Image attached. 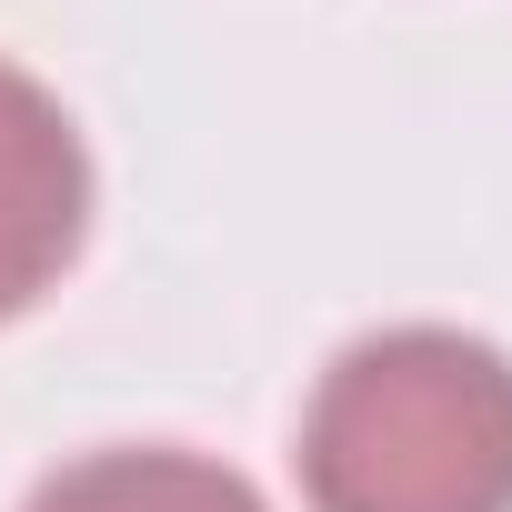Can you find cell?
I'll return each instance as SVG.
<instances>
[{
    "label": "cell",
    "instance_id": "cell-2",
    "mask_svg": "<svg viewBox=\"0 0 512 512\" xmlns=\"http://www.w3.org/2000/svg\"><path fill=\"white\" fill-rule=\"evenodd\" d=\"M81 231H91V151L21 61H0V322H21L81 262Z\"/></svg>",
    "mask_w": 512,
    "mask_h": 512
},
{
    "label": "cell",
    "instance_id": "cell-3",
    "mask_svg": "<svg viewBox=\"0 0 512 512\" xmlns=\"http://www.w3.org/2000/svg\"><path fill=\"white\" fill-rule=\"evenodd\" d=\"M31 512H262V492L231 462H211V452L121 442V452H91V462L51 472L31 492Z\"/></svg>",
    "mask_w": 512,
    "mask_h": 512
},
{
    "label": "cell",
    "instance_id": "cell-1",
    "mask_svg": "<svg viewBox=\"0 0 512 512\" xmlns=\"http://www.w3.org/2000/svg\"><path fill=\"white\" fill-rule=\"evenodd\" d=\"M302 492L312 512H512V362L452 322L352 342L302 412Z\"/></svg>",
    "mask_w": 512,
    "mask_h": 512
}]
</instances>
